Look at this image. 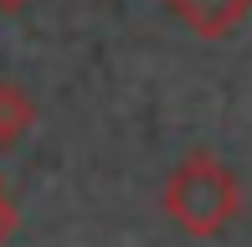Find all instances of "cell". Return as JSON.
<instances>
[{
  "label": "cell",
  "instance_id": "3",
  "mask_svg": "<svg viewBox=\"0 0 252 247\" xmlns=\"http://www.w3.org/2000/svg\"><path fill=\"white\" fill-rule=\"evenodd\" d=\"M31 124H36V103H31V93L16 83V77H0V144H21L31 134Z\"/></svg>",
  "mask_w": 252,
  "mask_h": 247
},
{
  "label": "cell",
  "instance_id": "1",
  "mask_svg": "<svg viewBox=\"0 0 252 247\" xmlns=\"http://www.w3.org/2000/svg\"><path fill=\"white\" fill-rule=\"evenodd\" d=\"M159 206H165L170 227H180L196 242H211L242 216V181H237V170L221 154L190 150L186 160H175V170L165 175Z\"/></svg>",
  "mask_w": 252,
  "mask_h": 247
},
{
  "label": "cell",
  "instance_id": "2",
  "mask_svg": "<svg viewBox=\"0 0 252 247\" xmlns=\"http://www.w3.org/2000/svg\"><path fill=\"white\" fill-rule=\"evenodd\" d=\"M196 36H226L237 21L252 10V0H165Z\"/></svg>",
  "mask_w": 252,
  "mask_h": 247
},
{
  "label": "cell",
  "instance_id": "4",
  "mask_svg": "<svg viewBox=\"0 0 252 247\" xmlns=\"http://www.w3.org/2000/svg\"><path fill=\"white\" fill-rule=\"evenodd\" d=\"M10 232H16V201H10L5 181H0V247L10 242Z\"/></svg>",
  "mask_w": 252,
  "mask_h": 247
},
{
  "label": "cell",
  "instance_id": "5",
  "mask_svg": "<svg viewBox=\"0 0 252 247\" xmlns=\"http://www.w3.org/2000/svg\"><path fill=\"white\" fill-rule=\"evenodd\" d=\"M21 5H26V0H0V10H21Z\"/></svg>",
  "mask_w": 252,
  "mask_h": 247
}]
</instances>
